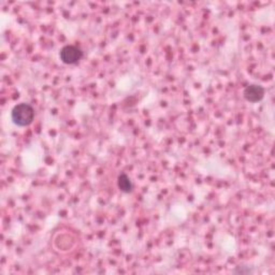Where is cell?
<instances>
[{
  "label": "cell",
  "instance_id": "cell-4",
  "mask_svg": "<svg viewBox=\"0 0 275 275\" xmlns=\"http://www.w3.org/2000/svg\"><path fill=\"white\" fill-rule=\"evenodd\" d=\"M117 185H118V188L125 193H129L132 191V189H134L132 182L129 179V177L126 174V173H121V174L118 176Z\"/></svg>",
  "mask_w": 275,
  "mask_h": 275
},
{
  "label": "cell",
  "instance_id": "cell-3",
  "mask_svg": "<svg viewBox=\"0 0 275 275\" xmlns=\"http://www.w3.org/2000/svg\"><path fill=\"white\" fill-rule=\"evenodd\" d=\"M264 95H266V89L257 84H251L246 86L243 91L244 98L253 104L259 103V101L263 99Z\"/></svg>",
  "mask_w": 275,
  "mask_h": 275
},
{
  "label": "cell",
  "instance_id": "cell-1",
  "mask_svg": "<svg viewBox=\"0 0 275 275\" xmlns=\"http://www.w3.org/2000/svg\"><path fill=\"white\" fill-rule=\"evenodd\" d=\"M13 123L18 127H27L34 121L35 110L28 104H19L11 112Z\"/></svg>",
  "mask_w": 275,
  "mask_h": 275
},
{
  "label": "cell",
  "instance_id": "cell-5",
  "mask_svg": "<svg viewBox=\"0 0 275 275\" xmlns=\"http://www.w3.org/2000/svg\"><path fill=\"white\" fill-rule=\"evenodd\" d=\"M251 272L252 270L249 269V267H238L233 271V273H239V274H248Z\"/></svg>",
  "mask_w": 275,
  "mask_h": 275
},
{
  "label": "cell",
  "instance_id": "cell-2",
  "mask_svg": "<svg viewBox=\"0 0 275 275\" xmlns=\"http://www.w3.org/2000/svg\"><path fill=\"white\" fill-rule=\"evenodd\" d=\"M59 57L66 65H76L83 58V52L76 45H65L60 49Z\"/></svg>",
  "mask_w": 275,
  "mask_h": 275
}]
</instances>
